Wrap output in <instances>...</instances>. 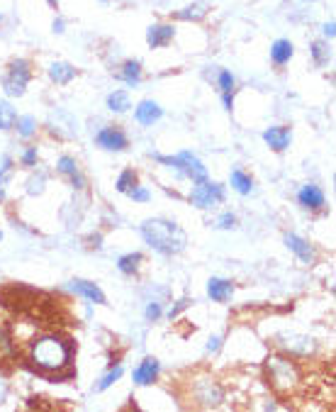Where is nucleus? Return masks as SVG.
<instances>
[{"label":"nucleus","instance_id":"obj_1","mask_svg":"<svg viewBox=\"0 0 336 412\" xmlns=\"http://www.w3.org/2000/svg\"><path fill=\"white\" fill-rule=\"evenodd\" d=\"M25 359L42 376H54L56 381L74 376V342L61 332H37L27 342Z\"/></svg>","mask_w":336,"mask_h":412},{"label":"nucleus","instance_id":"obj_2","mask_svg":"<svg viewBox=\"0 0 336 412\" xmlns=\"http://www.w3.org/2000/svg\"><path fill=\"white\" fill-rule=\"evenodd\" d=\"M142 234L161 254H178L185 247V232L168 220H146L142 224Z\"/></svg>","mask_w":336,"mask_h":412},{"label":"nucleus","instance_id":"obj_3","mask_svg":"<svg viewBox=\"0 0 336 412\" xmlns=\"http://www.w3.org/2000/svg\"><path fill=\"white\" fill-rule=\"evenodd\" d=\"M266 376H268V386L276 388L280 395L287 393H295L300 386V368L295 366V361L285 356H271L266 361Z\"/></svg>","mask_w":336,"mask_h":412},{"label":"nucleus","instance_id":"obj_4","mask_svg":"<svg viewBox=\"0 0 336 412\" xmlns=\"http://www.w3.org/2000/svg\"><path fill=\"white\" fill-rule=\"evenodd\" d=\"M27 81H30V64L25 59H17L8 66V74L3 76V88L10 98H20L27 88Z\"/></svg>","mask_w":336,"mask_h":412},{"label":"nucleus","instance_id":"obj_5","mask_svg":"<svg viewBox=\"0 0 336 412\" xmlns=\"http://www.w3.org/2000/svg\"><path fill=\"white\" fill-rule=\"evenodd\" d=\"M156 159L163 161V164L176 166V169L183 171L188 179H193L195 183H200V181H208V169H205L203 161H200L198 156L190 154V151H183V154H178L176 159H168V156H156Z\"/></svg>","mask_w":336,"mask_h":412},{"label":"nucleus","instance_id":"obj_6","mask_svg":"<svg viewBox=\"0 0 336 412\" xmlns=\"http://www.w3.org/2000/svg\"><path fill=\"white\" fill-rule=\"evenodd\" d=\"M190 200H193V205H198V208H215V205H219L224 200V190H222V186H217V183L200 181V186L193 190Z\"/></svg>","mask_w":336,"mask_h":412},{"label":"nucleus","instance_id":"obj_7","mask_svg":"<svg viewBox=\"0 0 336 412\" xmlns=\"http://www.w3.org/2000/svg\"><path fill=\"white\" fill-rule=\"evenodd\" d=\"M278 342L285 352L295 354V356H307V354L314 352V342L310 337H300V334H280Z\"/></svg>","mask_w":336,"mask_h":412},{"label":"nucleus","instance_id":"obj_8","mask_svg":"<svg viewBox=\"0 0 336 412\" xmlns=\"http://www.w3.org/2000/svg\"><path fill=\"white\" fill-rule=\"evenodd\" d=\"M98 145L105 147V149H112V151H122L124 147H127V137H124L119 129L110 127V129H103V132L98 134Z\"/></svg>","mask_w":336,"mask_h":412},{"label":"nucleus","instance_id":"obj_9","mask_svg":"<svg viewBox=\"0 0 336 412\" xmlns=\"http://www.w3.org/2000/svg\"><path fill=\"white\" fill-rule=\"evenodd\" d=\"M174 40V27L171 25H153V27H149V32H146V42H149V47H166L168 42Z\"/></svg>","mask_w":336,"mask_h":412},{"label":"nucleus","instance_id":"obj_10","mask_svg":"<svg viewBox=\"0 0 336 412\" xmlns=\"http://www.w3.org/2000/svg\"><path fill=\"white\" fill-rule=\"evenodd\" d=\"M232 293H234V286L229 283V281H224V279H210L208 295L212 300H217V303H227V300L232 298Z\"/></svg>","mask_w":336,"mask_h":412},{"label":"nucleus","instance_id":"obj_11","mask_svg":"<svg viewBox=\"0 0 336 412\" xmlns=\"http://www.w3.org/2000/svg\"><path fill=\"white\" fill-rule=\"evenodd\" d=\"M156 376H158V361L156 359H144V361L139 363L137 371H134V383H139V386H149V383H153Z\"/></svg>","mask_w":336,"mask_h":412},{"label":"nucleus","instance_id":"obj_12","mask_svg":"<svg viewBox=\"0 0 336 412\" xmlns=\"http://www.w3.org/2000/svg\"><path fill=\"white\" fill-rule=\"evenodd\" d=\"M268 147H273L276 151H283L287 145H290V129L287 127H271L266 134H263Z\"/></svg>","mask_w":336,"mask_h":412},{"label":"nucleus","instance_id":"obj_13","mask_svg":"<svg viewBox=\"0 0 336 412\" xmlns=\"http://www.w3.org/2000/svg\"><path fill=\"white\" fill-rule=\"evenodd\" d=\"M203 386H205L203 390H195V397H198V402H200V405H205V407L217 405V402L222 400V390H219V388L215 386L212 381H205Z\"/></svg>","mask_w":336,"mask_h":412},{"label":"nucleus","instance_id":"obj_14","mask_svg":"<svg viewBox=\"0 0 336 412\" xmlns=\"http://www.w3.org/2000/svg\"><path fill=\"white\" fill-rule=\"evenodd\" d=\"M71 288L76 290L78 295H83V298L93 300V303H105V295L100 293V288L95 283H88V281H71Z\"/></svg>","mask_w":336,"mask_h":412},{"label":"nucleus","instance_id":"obj_15","mask_svg":"<svg viewBox=\"0 0 336 412\" xmlns=\"http://www.w3.org/2000/svg\"><path fill=\"white\" fill-rule=\"evenodd\" d=\"M300 203L310 210H319L321 205H324V193H321L317 186H305V188L300 190Z\"/></svg>","mask_w":336,"mask_h":412},{"label":"nucleus","instance_id":"obj_16","mask_svg":"<svg viewBox=\"0 0 336 412\" xmlns=\"http://www.w3.org/2000/svg\"><path fill=\"white\" fill-rule=\"evenodd\" d=\"M285 244L292 249V252L297 254V256L302 258V261H307V263H310L312 258H314V252H312V247L305 242V239H300V237H297V234H285Z\"/></svg>","mask_w":336,"mask_h":412},{"label":"nucleus","instance_id":"obj_17","mask_svg":"<svg viewBox=\"0 0 336 412\" xmlns=\"http://www.w3.org/2000/svg\"><path fill=\"white\" fill-rule=\"evenodd\" d=\"M161 117V108L151 100H144L142 105L137 108V122L139 124H153L156 120Z\"/></svg>","mask_w":336,"mask_h":412},{"label":"nucleus","instance_id":"obj_18","mask_svg":"<svg viewBox=\"0 0 336 412\" xmlns=\"http://www.w3.org/2000/svg\"><path fill=\"white\" fill-rule=\"evenodd\" d=\"M49 74H51V79H54L56 83L64 85V83H69V81L76 76V69L71 64H64V61H56V64H51Z\"/></svg>","mask_w":336,"mask_h":412},{"label":"nucleus","instance_id":"obj_19","mask_svg":"<svg viewBox=\"0 0 336 412\" xmlns=\"http://www.w3.org/2000/svg\"><path fill=\"white\" fill-rule=\"evenodd\" d=\"M208 0H198V3H193V6H188L183 13H178V20H203L205 15H208Z\"/></svg>","mask_w":336,"mask_h":412},{"label":"nucleus","instance_id":"obj_20","mask_svg":"<svg viewBox=\"0 0 336 412\" xmlns=\"http://www.w3.org/2000/svg\"><path fill=\"white\" fill-rule=\"evenodd\" d=\"M59 171H61V174L69 176L71 181H74L76 188H83V186H85V183H83V176H81V171L76 169V161L69 159V156H64V159L59 161Z\"/></svg>","mask_w":336,"mask_h":412},{"label":"nucleus","instance_id":"obj_21","mask_svg":"<svg viewBox=\"0 0 336 412\" xmlns=\"http://www.w3.org/2000/svg\"><path fill=\"white\" fill-rule=\"evenodd\" d=\"M271 56H273V61H276V64H287V61H290V56H292V44L287 40H278L276 44H273V49H271Z\"/></svg>","mask_w":336,"mask_h":412},{"label":"nucleus","instance_id":"obj_22","mask_svg":"<svg viewBox=\"0 0 336 412\" xmlns=\"http://www.w3.org/2000/svg\"><path fill=\"white\" fill-rule=\"evenodd\" d=\"M119 79L124 81L127 85H137L139 83V61H127L119 71Z\"/></svg>","mask_w":336,"mask_h":412},{"label":"nucleus","instance_id":"obj_23","mask_svg":"<svg viewBox=\"0 0 336 412\" xmlns=\"http://www.w3.org/2000/svg\"><path fill=\"white\" fill-rule=\"evenodd\" d=\"M15 124V110H12L10 103L0 100V129H8Z\"/></svg>","mask_w":336,"mask_h":412},{"label":"nucleus","instance_id":"obj_24","mask_svg":"<svg viewBox=\"0 0 336 412\" xmlns=\"http://www.w3.org/2000/svg\"><path fill=\"white\" fill-rule=\"evenodd\" d=\"M312 56H314L317 66H324V64H329L331 51H329V47H326L324 42H314V44H312Z\"/></svg>","mask_w":336,"mask_h":412},{"label":"nucleus","instance_id":"obj_25","mask_svg":"<svg viewBox=\"0 0 336 412\" xmlns=\"http://www.w3.org/2000/svg\"><path fill=\"white\" fill-rule=\"evenodd\" d=\"M108 105H110V110L124 113V110H129V95L124 93V90H117V93H112L108 98Z\"/></svg>","mask_w":336,"mask_h":412},{"label":"nucleus","instance_id":"obj_26","mask_svg":"<svg viewBox=\"0 0 336 412\" xmlns=\"http://www.w3.org/2000/svg\"><path fill=\"white\" fill-rule=\"evenodd\" d=\"M232 186L239 193H251V179H249L244 171H234L232 174Z\"/></svg>","mask_w":336,"mask_h":412},{"label":"nucleus","instance_id":"obj_27","mask_svg":"<svg viewBox=\"0 0 336 412\" xmlns=\"http://www.w3.org/2000/svg\"><path fill=\"white\" fill-rule=\"evenodd\" d=\"M142 261V254H127V256L119 258V271L122 273H134Z\"/></svg>","mask_w":336,"mask_h":412},{"label":"nucleus","instance_id":"obj_28","mask_svg":"<svg viewBox=\"0 0 336 412\" xmlns=\"http://www.w3.org/2000/svg\"><path fill=\"white\" fill-rule=\"evenodd\" d=\"M134 186H137V176H134V171H124V174L119 176V181H117V190H119V193H129Z\"/></svg>","mask_w":336,"mask_h":412},{"label":"nucleus","instance_id":"obj_29","mask_svg":"<svg viewBox=\"0 0 336 412\" xmlns=\"http://www.w3.org/2000/svg\"><path fill=\"white\" fill-rule=\"evenodd\" d=\"M12 169V161L8 156H3V166H0V198H6V183H8V176H10Z\"/></svg>","mask_w":336,"mask_h":412},{"label":"nucleus","instance_id":"obj_30","mask_svg":"<svg viewBox=\"0 0 336 412\" xmlns=\"http://www.w3.org/2000/svg\"><path fill=\"white\" fill-rule=\"evenodd\" d=\"M219 88H222L224 95H232V90H234V76L229 74V71H222V74H219Z\"/></svg>","mask_w":336,"mask_h":412},{"label":"nucleus","instance_id":"obj_31","mask_svg":"<svg viewBox=\"0 0 336 412\" xmlns=\"http://www.w3.org/2000/svg\"><path fill=\"white\" fill-rule=\"evenodd\" d=\"M17 127H20V137H32V132H35V120L27 115V117H20L17 120Z\"/></svg>","mask_w":336,"mask_h":412},{"label":"nucleus","instance_id":"obj_32","mask_svg":"<svg viewBox=\"0 0 336 412\" xmlns=\"http://www.w3.org/2000/svg\"><path fill=\"white\" fill-rule=\"evenodd\" d=\"M119 376H122V368H119V366H117V368H115V371H110V373H108V376H105V378H103V381H100V383H98V390H105V388H110V386H112V383H115V381H117V378H119Z\"/></svg>","mask_w":336,"mask_h":412},{"label":"nucleus","instance_id":"obj_33","mask_svg":"<svg viewBox=\"0 0 336 412\" xmlns=\"http://www.w3.org/2000/svg\"><path fill=\"white\" fill-rule=\"evenodd\" d=\"M129 195H132L134 200H139V203H146V200H149V190H144V188H137V186H134V188L129 190Z\"/></svg>","mask_w":336,"mask_h":412},{"label":"nucleus","instance_id":"obj_34","mask_svg":"<svg viewBox=\"0 0 336 412\" xmlns=\"http://www.w3.org/2000/svg\"><path fill=\"white\" fill-rule=\"evenodd\" d=\"M234 222H237V220H234V215H222V217H219V222H217V227L229 229V227H234Z\"/></svg>","mask_w":336,"mask_h":412},{"label":"nucleus","instance_id":"obj_35","mask_svg":"<svg viewBox=\"0 0 336 412\" xmlns=\"http://www.w3.org/2000/svg\"><path fill=\"white\" fill-rule=\"evenodd\" d=\"M22 161H25V166H35V161H37V149H27L25 154H22Z\"/></svg>","mask_w":336,"mask_h":412},{"label":"nucleus","instance_id":"obj_36","mask_svg":"<svg viewBox=\"0 0 336 412\" xmlns=\"http://www.w3.org/2000/svg\"><path fill=\"white\" fill-rule=\"evenodd\" d=\"M42 183H44V179H42V176H40V179H32V181H30V188H27V190H30L32 195H35V193H42Z\"/></svg>","mask_w":336,"mask_h":412},{"label":"nucleus","instance_id":"obj_37","mask_svg":"<svg viewBox=\"0 0 336 412\" xmlns=\"http://www.w3.org/2000/svg\"><path fill=\"white\" fill-rule=\"evenodd\" d=\"M158 315H161V308H158V303H151L146 308V318L149 320H158Z\"/></svg>","mask_w":336,"mask_h":412},{"label":"nucleus","instance_id":"obj_38","mask_svg":"<svg viewBox=\"0 0 336 412\" xmlns=\"http://www.w3.org/2000/svg\"><path fill=\"white\" fill-rule=\"evenodd\" d=\"M219 342H222V339H219V337H212V339H210V344H208V352H210V354L219 352Z\"/></svg>","mask_w":336,"mask_h":412},{"label":"nucleus","instance_id":"obj_39","mask_svg":"<svg viewBox=\"0 0 336 412\" xmlns=\"http://www.w3.org/2000/svg\"><path fill=\"white\" fill-rule=\"evenodd\" d=\"M6 395H8V381L3 376H0V402L6 400Z\"/></svg>","mask_w":336,"mask_h":412},{"label":"nucleus","instance_id":"obj_40","mask_svg":"<svg viewBox=\"0 0 336 412\" xmlns=\"http://www.w3.org/2000/svg\"><path fill=\"white\" fill-rule=\"evenodd\" d=\"M334 30H336L334 22H329V25H324V35L329 37V40H331V37H334Z\"/></svg>","mask_w":336,"mask_h":412},{"label":"nucleus","instance_id":"obj_41","mask_svg":"<svg viewBox=\"0 0 336 412\" xmlns=\"http://www.w3.org/2000/svg\"><path fill=\"white\" fill-rule=\"evenodd\" d=\"M0 237H3V234H0Z\"/></svg>","mask_w":336,"mask_h":412}]
</instances>
